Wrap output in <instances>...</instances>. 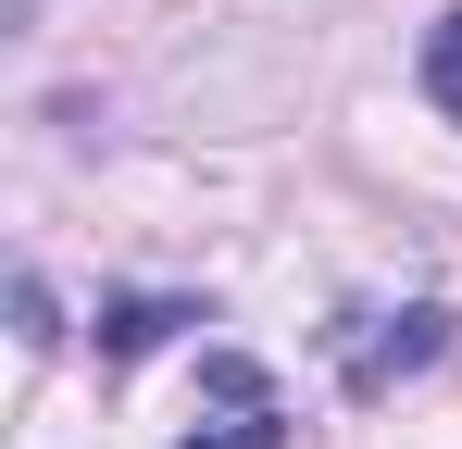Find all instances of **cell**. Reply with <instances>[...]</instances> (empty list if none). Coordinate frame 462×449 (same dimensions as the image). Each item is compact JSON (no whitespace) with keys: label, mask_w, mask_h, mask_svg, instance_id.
<instances>
[{"label":"cell","mask_w":462,"mask_h":449,"mask_svg":"<svg viewBox=\"0 0 462 449\" xmlns=\"http://www.w3.org/2000/svg\"><path fill=\"white\" fill-rule=\"evenodd\" d=\"M200 387H213V412H200L175 449H288V399H275V374H263V362L213 350V374H200Z\"/></svg>","instance_id":"cell-2"},{"label":"cell","mask_w":462,"mask_h":449,"mask_svg":"<svg viewBox=\"0 0 462 449\" xmlns=\"http://www.w3.org/2000/svg\"><path fill=\"white\" fill-rule=\"evenodd\" d=\"M425 100L462 125V13H438V25H425Z\"/></svg>","instance_id":"cell-4"},{"label":"cell","mask_w":462,"mask_h":449,"mask_svg":"<svg viewBox=\"0 0 462 449\" xmlns=\"http://www.w3.org/2000/svg\"><path fill=\"white\" fill-rule=\"evenodd\" d=\"M175 325H200V299H113V312H100V362H138Z\"/></svg>","instance_id":"cell-3"},{"label":"cell","mask_w":462,"mask_h":449,"mask_svg":"<svg viewBox=\"0 0 462 449\" xmlns=\"http://www.w3.org/2000/svg\"><path fill=\"white\" fill-rule=\"evenodd\" d=\"M450 350V312L438 299H412V312H363V337H337V387L350 399H387L400 374H425Z\"/></svg>","instance_id":"cell-1"}]
</instances>
